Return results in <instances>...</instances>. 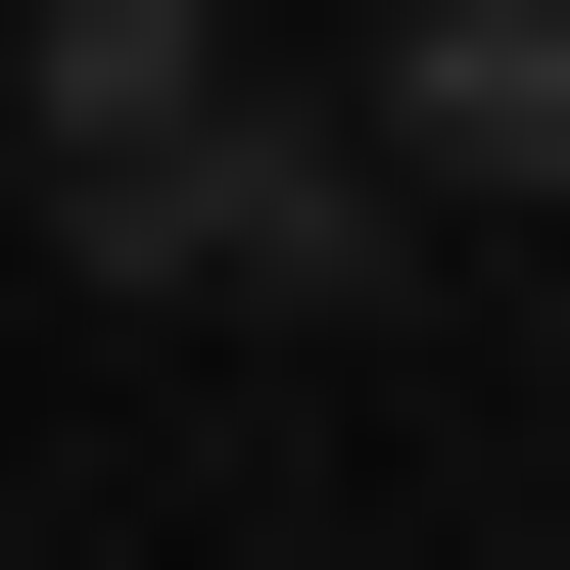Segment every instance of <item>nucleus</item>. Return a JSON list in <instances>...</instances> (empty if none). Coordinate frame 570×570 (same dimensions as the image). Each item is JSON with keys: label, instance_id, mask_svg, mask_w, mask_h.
<instances>
[{"label": "nucleus", "instance_id": "obj_3", "mask_svg": "<svg viewBox=\"0 0 570 570\" xmlns=\"http://www.w3.org/2000/svg\"><path fill=\"white\" fill-rule=\"evenodd\" d=\"M142 96H238V0H0V142H48V190H96Z\"/></svg>", "mask_w": 570, "mask_h": 570}, {"label": "nucleus", "instance_id": "obj_2", "mask_svg": "<svg viewBox=\"0 0 570 570\" xmlns=\"http://www.w3.org/2000/svg\"><path fill=\"white\" fill-rule=\"evenodd\" d=\"M333 142H381L428 238H523V190H570V0H381V48H333Z\"/></svg>", "mask_w": 570, "mask_h": 570}, {"label": "nucleus", "instance_id": "obj_1", "mask_svg": "<svg viewBox=\"0 0 570 570\" xmlns=\"http://www.w3.org/2000/svg\"><path fill=\"white\" fill-rule=\"evenodd\" d=\"M48 238H96L142 333H381V285H428V190H381V142H333V96L238 48V96H142L96 190H48Z\"/></svg>", "mask_w": 570, "mask_h": 570}]
</instances>
